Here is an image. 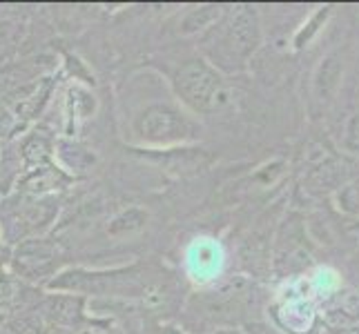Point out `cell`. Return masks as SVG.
<instances>
[{"label":"cell","mask_w":359,"mask_h":334,"mask_svg":"<svg viewBox=\"0 0 359 334\" xmlns=\"http://www.w3.org/2000/svg\"><path fill=\"white\" fill-rule=\"evenodd\" d=\"M60 247L47 239H25L11 254V270L25 283H43L54 277Z\"/></svg>","instance_id":"3957f363"},{"label":"cell","mask_w":359,"mask_h":334,"mask_svg":"<svg viewBox=\"0 0 359 334\" xmlns=\"http://www.w3.org/2000/svg\"><path fill=\"white\" fill-rule=\"evenodd\" d=\"M49 156H52V139L43 132H34L22 143V158L27 167H41L49 165Z\"/></svg>","instance_id":"ba28073f"},{"label":"cell","mask_w":359,"mask_h":334,"mask_svg":"<svg viewBox=\"0 0 359 334\" xmlns=\"http://www.w3.org/2000/svg\"><path fill=\"white\" fill-rule=\"evenodd\" d=\"M63 183H67L63 169H58L54 165H41V167H34L29 174L22 179L20 188L29 194H45V192L60 188Z\"/></svg>","instance_id":"52a82bcc"},{"label":"cell","mask_w":359,"mask_h":334,"mask_svg":"<svg viewBox=\"0 0 359 334\" xmlns=\"http://www.w3.org/2000/svg\"><path fill=\"white\" fill-rule=\"evenodd\" d=\"M134 132L141 141L154 145H170L190 141L199 134V127L194 125L185 114L172 105H150L145 107L134 120Z\"/></svg>","instance_id":"7a4b0ae2"},{"label":"cell","mask_w":359,"mask_h":334,"mask_svg":"<svg viewBox=\"0 0 359 334\" xmlns=\"http://www.w3.org/2000/svg\"><path fill=\"white\" fill-rule=\"evenodd\" d=\"M56 154L63 160V165L72 172H81L85 167H90L94 163V154L79 143H69V141H58L56 145Z\"/></svg>","instance_id":"30bf717a"},{"label":"cell","mask_w":359,"mask_h":334,"mask_svg":"<svg viewBox=\"0 0 359 334\" xmlns=\"http://www.w3.org/2000/svg\"><path fill=\"white\" fill-rule=\"evenodd\" d=\"M219 56L228 60L248 58L259 43V25L257 16L250 9H241L232 14L226 22V29L219 36Z\"/></svg>","instance_id":"277c9868"},{"label":"cell","mask_w":359,"mask_h":334,"mask_svg":"<svg viewBox=\"0 0 359 334\" xmlns=\"http://www.w3.org/2000/svg\"><path fill=\"white\" fill-rule=\"evenodd\" d=\"M175 88L185 105L194 111H215L224 105L226 92L219 74L203 60H185L175 76Z\"/></svg>","instance_id":"6da1fadb"},{"label":"cell","mask_w":359,"mask_h":334,"mask_svg":"<svg viewBox=\"0 0 359 334\" xmlns=\"http://www.w3.org/2000/svg\"><path fill=\"white\" fill-rule=\"evenodd\" d=\"M217 334H237V332H217Z\"/></svg>","instance_id":"4fadbf2b"},{"label":"cell","mask_w":359,"mask_h":334,"mask_svg":"<svg viewBox=\"0 0 359 334\" xmlns=\"http://www.w3.org/2000/svg\"><path fill=\"white\" fill-rule=\"evenodd\" d=\"M147 221V214L141 212V209H128V212L118 214L112 223H109V234H121V232H132V230H139L143 223Z\"/></svg>","instance_id":"8fae6325"},{"label":"cell","mask_w":359,"mask_h":334,"mask_svg":"<svg viewBox=\"0 0 359 334\" xmlns=\"http://www.w3.org/2000/svg\"><path fill=\"white\" fill-rule=\"evenodd\" d=\"M156 334H181V332H179L177 328H161Z\"/></svg>","instance_id":"7c38bea8"},{"label":"cell","mask_w":359,"mask_h":334,"mask_svg":"<svg viewBox=\"0 0 359 334\" xmlns=\"http://www.w3.org/2000/svg\"><path fill=\"white\" fill-rule=\"evenodd\" d=\"M39 294L41 292L29 288L16 274L0 270V316H5V321L22 310H29V307L39 305L43 299Z\"/></svg>","instance_id":"8992f818"},{"label":"cell","mask_w":359,"mask_h":334,"mask_svg":"<svg viewBox=\"0 0 359 334\" xmlns=\"http://www.w3.org/2000/svg\"><path fill=\"white\" fill-rule=\"evenodd\" d=\"M39 310L47 328L58 330H79L85 321V299L74 294H47L41 299Z\"/></svg>","instance_id":"5b68a950"},{"label":"cell","mask_w":359,"mask_h":334,"mask_svg":"<svg viewBox=\"0 0 359 334\" xmlns=\"http://www.w3.org/2000/svg\"><path fill=\"white\" fill-rule=\"evenodd\" d=\"M5 326L9 334H45L47 332V323L39 310V305L9 316L5 321Z\"/></svg>","instance_id":"9c48e42d"}]
</instances>
